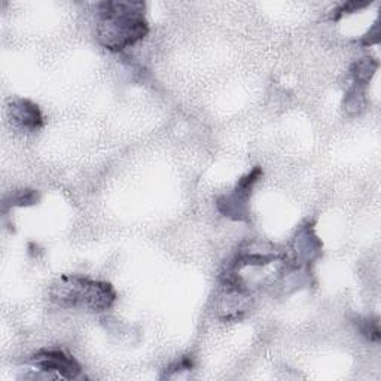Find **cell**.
<instances>
[{
	"instance_id": "8992f818",
	"label": "cell",
	"mask_w": 381,
	"mask_h": 381,
	"mask_svg": "<svg viewBox=\"0 0 381 381\" xmlns=\"http://www.w3.org/2000/svg\"><path fill=\"white\" fill-rule=\"evenodd\" d=\"M295 252L298 256L312 259L320 252V243L312 228H303L295 237Z\"/></svg>"
},
{
	"instance_id": "52a82bcc",
	"label": "cell",
	"mask_w": 381,
	"mask_h": 381,
	"mask_svg": "<svg viewBox=\"0 0 381 381\" xmlns=\"http://www.w3.org/2000/svg\"><path fill=\"white\" fill-rule=\"evenodd\" d=\"M378 69V62L374 58L366 57V58H360L353 64L352 67V75L355 78V84L357 87L360 85H366L371 78L374 76Z\"/></svg>"
},
{
	"instance_id": "6da1fadb",
	"label": "cell",
	"mask_w": 381,
	"mask_h": 381,
	"mask_svg": "<svg viewBox=\"0 0 381 381\" xmlns=\"http://www.w3.org/2000/svg\"><path fill=\"white\" fill-rule=\"evenodd\" d=\"M142 2H103L98 5L96 37L98 44L112 53L143 41L149 33Z\"/></svg>"
},
{
	"instance_id": "ba28073f",
	"label": "cell",
	"mask_w": 381,
	"mask_h": 381,
	"mask_svg": "<svg viewBox=\"0 0 381 381\" xmlns=\"http://www.w3.org/2000/svg\"><path fill=\"white\" fill-rule=\"evenodd\" d=\"M39 193H36L35 189H18L14 190V193L5 198L3 207L5 210L8 207H27V206H33L39 202Z\"/></svg>"
},
{
	"instance_id": "3957f363",
	"label": "cell",
	"mask_w": 381,
	"mask_h": 381,
	"mask_svg": "<svg viewBox=\"0 0 381 381\" xmlns=\"http://www.w3.org/2000/svg\"><path fill=\"white\" fill-rule=\"evenodd\" d=\"M263 176V170L259 167H255L252 172H249L242 179H238L236 188L233 189L231 194L222 195L218 198L216 207L220 213L224 216L240 220V222H245L249 219V197L252 194V189L255 184Z\"/></svg>"
},
{
	"instance_id": "7a4b0ae2",
	"label": "cell",
	"mask_w": 381,
	"mask_h": 381,
	"mask_svg": "<svg viewBox=\"0 0 381 381\" xmlns=\"http://www.w3.org/2000/svg\"><path fill=\"white\" fill-rule=\"evenodd\" d=\"M49 298L62 308H84L89 312H106L115 304L114 286L82 276H62L49 289Z\"/></svg>"
},
{
	"instance_id": "5b68a950",
	"label": "cell",
	"mask_w": 381,
	"mask_h": 381,
	"mask_svg": "<svg viewBox=\"0 0 381 381\" xmlns=\"http://www.w3.org/2000/svg\"><path fill=\"white\" fill-rule=\"evenodd\" d=\"M11 121L23 132L35 133L44 127V115L36 103L27 98H15L8 106Z\"/></svg>"
},
{
	"instance_id": "9c48e42d",
	"label": "cell",
	"mask_w": 381,
	"mask_h": 381,
	"mask_svg": "<svg viewBox=\"0 0 381 381\" xmlns=\"http://www.w3.org/2000/svg\"><path fill=\"white\" fill-rule=\"evenodd\" d=\"M362 335H365L373 343H378L380 341V324L378 319H360L356 324Z\"/></svg>"
},
{
	"instance_id": "8fae6325",
	"label": "cell",
	"mask_w": 381,
	"mask_h": 381,
	"mask_svg": "<svg viewBox=\"0 0 381 381\" xmlns=\"http://www.w3.org/2000/svg\"><path fill=\"white\" fill-rule=\"evenodd\" d=\"M380 42V32H378V23H375V26L373 27V32H369L366 36H364L362 44L364 45H374Z\"/></svg>"
},
{
	"instance_id": "30bf717a",
	"label": "cell",
	"mask_w": 381,
	"mask_h": 381,
	"mask_svg": "<svg viewBox=\"0 0 381 381\" xmlns=\"http://www.w3.org/2000/svg\"><path fill=\"white\" fill-rule=\"evenodd\" d=\"M368 5H369L368 2H347V3H343V5L338 6V8L335 9V11H334L333 19H339L344 14L356 12V11H359V9L366 8Z\"/></svg>"
},
{
	"instance_id": "277c9868",
	"label": "cell",
	"mask_w": 381,
	"mask_h": 381,
	"mask_svg": "<svg viewBox=\"0 0 381 381\" xmlns=\"http://www.w3.org/2000/svg\"><path fill=\"white\" fill-rule=\"evenodd\" d=\"M30 364L39 368L44 373L55 374L66 380H72L79 377L82 371V366L79 365L78 360L67 355L63 350L58 348H42L30 357Z\"/></svg>"
}]
</instances>
